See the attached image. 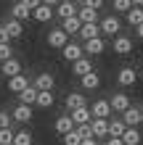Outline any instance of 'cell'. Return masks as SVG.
Masks as SVG:
<instances>
[{"instance_id": "obj_24", "label": "cell", "mask_w": 143, "mask_h": 145, "mask_svg": "<svg viewBox=\"0 0 143 145\" xmlns=\"http://www.w3.org/2000/svg\"><path fill=\"white\" fill-rule=\"evenodd\" d=\"M80 82H82V90H98V87H101V76H98V71L85 74Z\"/></svg>"}, {"instance_id": "obj_29", "label": "cell", "mask_w": 143, "mask_h": 145, "mask_svg": "<svg viewBox=\"0 0 143 145\" xmlns=\"http://www.w3.org/2000/svg\"><path fill=\"white\" fill-rule=\"evenodd\" d=\"M127 24H132V27H140L143 24V8H138V5H132V11L127 13Z\"/></svg>"}, {"instance_id": "obj_27", "label": "cell", "mask_w": 143, "mask_h": 145, "mask_svg": "<svg viewBox=\"0 0 143 145\" xmlns=\"http://www.w3.org/2000/svg\"><path fill=\"white\" fill-rule=\"evenodd\" d=\"M19 103H21V106H29V108H32V106L37 103V90H35V87H27V90H24L21 95H19Z\"/></svg>"}, {"instance_id": "obj_1", "label": "cell", "mask_w": 143, "mask_h": 145, "mask_svg": "<svg viewBox=\"0 0 143 145\" xmlns=\"http://www.w3.org/2000/svg\"><path fill=\"white\" fill-rule=\"evenodd\" d=\"M37 5H40L37 0H21V3H13V8H11V19H16V21L29 19L32 11H35Z\"/></svg>"}, {"instance_id": "obj_13", "label": "cell", "mask_w": 143, "mask_h": 145, "mask_svg": "<svg viewBox=\"0 0 143 145\" xmlns=\"http://www.w3.org/2000/svg\"><path fill=\"white\" fill-rule=\"evenodd\" d=\"M109 106H111V111H119V114H125V111L130 108V100H127V95H125V92H114L111 100H109Z\"/></svg>"}, {"instance_id": "obj_19", "label": "cell", "mask_w": 143, "mask_h": 145, "mask_svg": "<svg viewBox=\"0 0 143 145\" xmlns=\"http://www.w3.org/2000/svg\"><path fill=\"white\" fill-rule=\"evenodd\" d=\"M72 71H74V74H77L80 79H82V76H85V74L96 71V69H93V61H90V58H80L77 63H72Z\"/></svg>"}, {"instance_id": "obj_9", "label": "cell", "mask_w": 143, "mask_h": 145, "mask_svg": "<svg viewBox=\"0 0 143 145\" xmlns=\"http://www.w3.org/2000/svg\"><path fill=\"white\" fill-rule=\"evenodd\" d=\"M90 114H93V119H109V114H111V106H109V100L98 98L93 106H90Z\"/></svg>"}, {"instance_id": "obj_2", "label": "cell", "mask_w": 143, "mask_h": 145, "mask_svg": "<svg viewBox=\"0 0 143 145\" xmlns=\"http://www.w3.org/2000/svg\"><path fill=\"white\" fill-rule=\"evenodd\" d=\"M48 45L50 48H56V50H64L66 45H69V35L58 27V29H50L48 32Z\"/></svg>"}, {"instance_id": "obj_41", "label": "cell", "mask_w": 143, "mask_h": 145, "mask_svg": "<svg viewBox=\"0 0 143 145\" xmlns=\"http://www.w3.org/2000/svg\"><path fill=\"white\" fill-rule=\"evenodd\" d=\"M80 145H98V142H96V137H90V140H82Z\"/></svg>"}, {"instance_id": "obj_31", "label": "cell", "mask_w": 143, "mask_h": 145, "mask_svg": "<svg viewBox=\"0 0 143 145\" xmlns=\"http://www.w3.org/2000/svg\"><path fill=\"white\" fill-rule=\"evenodd\" d=\"M13 145H32V132L29 129H19L13 135Z\"/></svg>"}, {"instance_id": "obj_21", "label": "cell", "mask_w": 143, "mask_h": 145, "mask_svg": "<svg viewBox=\"0 0 143 145\" xmlns=\"http://www.w3.org/2000/svg\"><path fill=\"white\" fill-rule=\"evenodd\" d=\"M66 108H69V114L77 111V108H85V95L82 92H69L66 95Z\"/></svg>"}, {"instance_id": "obj_32", "label": "cell", "mask_w": 143, "mask_h": 145, "mask_svg": "<svg viewBox=\"0 0 143 145\" xmlns=\"http://www.w3.org/2000/svg\"><path fill=\"white\" fill-rule=\"evenodd\" d=\"M53 92H37V103L35 106H40V108H50V106H53Z\"/></svg>"}, {"instance_id": "obj_28", "label": "cell", "mask_w": 143, "mask_h": 145, "mask_svg": "<svg viewBox=\"0 0 143 145\" xmlns=\"http://www.w3.org/2000/svg\"><path fill=\"white\" fill-rule=\"evenodd\" d=\"M125 129H127V127H125L122 119H111V121H109V137H122Z\"/></svg>"}, {"instance_id": "obj_23", "label": "cell", "mask_w": 143, "mask_h": 145, "mask_svg": "<svg viewBox=\"0 0 143 145\" xmlns=\"http://www.w3.org/2000/svg\"><path fill=\"white\" fill-rule=\"evenodd\" d=\"M80 37L85 40V42L96 40V37H101V27H98V24H82V29H80Z\"/></svg>"}, {"instance_id": "obj_3", "label": "cell", "mask_w": 143, "mask_h": 145, "mask_svg": "<svg viewBox=\"0 0 143 145\" xmlns=\"http://www.w3.org/2000/svg\"><path fill=\"white\" fill-rule=\"evenodd\" d=\"M32 87H35L37 92H53V87H56V79H53V74L43 71V74H37V76H35Z\"/></svg>"}, {"instance_id": "obj_8", "label": "cell", "mask_w": 143, "mask_h": 145, "mask_svg": "<svg viewBox=\"0 0 143 145\" xmlns=\"http://www.w3.org/2000/svg\"><path fill=\"white\" fill-rule=\"evenodd\" d=\"M122 121H125V127H127V129H138V124H140V108L130 106V108L122 114Z\"/></svg>"}, {"instance_id": "obj_7", "label": "cell", "mask_w": 143, "mask_h": 145, "mask_svg": "<svg viewBox=\"0 0 143 145\" xmlns=\"http://www.w3.org/2000/svg\"><path fill=\"white\" fill-rule=\"evenodd\" d=\"M53 13H56V8L50 5V3H40L35 11H32V19H35V21H40V24H45V21H50V19H53Z\"/></svg>"}, {"instance_id": "obj_39", "label": "cell", "mask_w": 143, "mask_h": 145, "mask_svg": "<svg viewBox=\"0 0 143 145\" xmlns=\"http://www.w3.org/2000/svg\"><path fill=\"white\" fill-rule=\"evenodd\" d=\"M82 5H85V8H93V11H98L103 3H101V0H88V3H82Z\"/></svg>"}, {"instance_id": "obj_17", "label": "cell", "mask_w": 143, "mask_h": 145, "mask_svg": "<svg viewBox=\"0 0 143 145\" xmlns=\"http://www.w3.org/2000/svg\"><path fill=\"white\" fill-rule=\"evenodd\" d=\"M90 132H93V137H109V119H93Z\"/></svg>"}, {"instance_id": "obj_10", "label": "cell", "mask_w": 143, "mask_h": 145, "mask_svg": "<svg viewBox=\"0 0 143 145\" xmlns=\"http://www.w3.org/2000/svg\"><path fill=\"white\" fill-rule=\"evenodd\" d=\"M77 11H80V8L74 5L72 0H64V3H58V5H56V16H61V21L72 19V16H77Z\"/></svg>"}, {"instance_id": "obj_16", "label": "cell", "mask_w": 143, "mask_h": 145, "mask_svg": "<svg viewBox=\"0 0 143 145\" xmlns=\"http://www.w3.org/2000/svg\"><path fill=\"white\" fill-rule=\"evenodd\" d=\"M32 116H35V114H32V108L29 106H16L13 108V114H11V119H13V121H19V124H27V121H32Z\"/></svg>"}, {"instance_id": "obj_25", "label": "cell", "mask_w": 143, "mask_h": 145, "mask_svg": "<svg viewBox=\"0 0 143 145\" xmlns=\"http://www.w3.org/2000/svg\"><path fill=\"white\" fill-rule=\"evenodd\" d=\"M61 29L66 32V35H80V29H82V24H80V19L77 16H72V19H66V21H61Z\"/></svg>"}, {"instance_id": "obj_34", "label": "cell", "mask_w": 143, "mask_h": 145, "mask_svg": "<svg viewBox=\"0 0 143 145\" xmlns=\"http://www.w3.org/2000/svg\"><path fill=\"white\" fill-rule=\"evenodd\" d=\"M13 129H0V145H13Z\"/></svg>"}, {"instance_id": "obj_18", "label": "cell", "mask_w": 143, "mask_h": 145, "mask_svg": "<svg viewBox=\"0 0 143 145\" xmlns=\"http://www.w3.org/2000/svg\"><path fill=\"white\" fill-rule=\"evenodd\" d=\"M0 74H5L8 79H13V76H19V74H21V63L16 61V58H11V61L0 63Z\"/></svg>"}, {"instance_id": "obj_4", "label": "cell", "mask_w": 143, "mask_h": 145, "mask_svg": "<svg viewBox=\"0 0 143 145\" xmlns=\"http://www.w3.org/2000/svg\"><path fill=\"white\" fill-rule=\"evenodd\" d=\"M98 27H101V32L106 37H119V19L117 16H103Z\"/></svg>"}, {"instance_id": "obj_6", "label": "cell", "mask_w": 143, "mask_h": 145, "mask_svg": "<svg viewBox=\"0 0 143 145\" xmlns=\"http://www.w3.org/2000/svg\"><path fill=\"white\" fill-rule=\"evenodd\" d=\"M117 82H119L122 87H132V84L138 82V71L132 69V66H125V69L117 71Z\"/></svg>"}, {"instance_id": "obj_40", "label": "cell", "mask_w": 143, "mask_h": 145, "mask_svg": "<svg viewBox=\"0 0 143 145\" xmlns=\"http://www.w3.org/2000/svg\"><path fill=\"white\" fill-rule=\"evenodd\" d=\"M106 145H125L122 137H106Z\"/></svg>"}, {"instance_id": "obj_5", "label": "cell", "mask_w": 143, "mask_h": 145, "mask_svg": "<svg viewBox=\"0 0 143 145\" xmlns=\"http://www.w3.org/2000/svg\"><path fill=\"white\" fill-rule=\"evenodd\" d=\"M61 56H64V61L77 63L80 58H85V48H82V45H77V42H69V45L61 50Z\"/></svg>"}, {"instance_id": "obj_33", "label": "cell", "mask_w": 143, "mask_h": 145, "mask_svg": "<svg viewBox=\"0 0 143 145\" xmlns=\"http://www.w3.org/2000/svg\"><path fill=\"white\" fill-rule=\"evenodd\" d=\"M114 11L117 13H130L132 11V3H130V0H114Z\"/></svg>"}, {"instance_id": "obj_11", "label": "cell", "mask_w": 143, "mask_h": 145, "mask_svg": "<svg viewBox=\"0 0 143 145\" xmlns=\"http://www.w3.org/2000/svg\"><path fill=\"white\" fill-rule=\"evenodd\" d=\"M27 87H32V82L27 79L24 74H19V76H13V79H8V90L11 92H16V95H21Z\"/></svg>"}, {"instance_id": "obj_12", "label": "cell", "mask_w": 143, "mask_h": 145, "mask_svg": "<svg viewBox=\"0 0 143 145\" xmlns=\"http://www.w3.org/2000/svg\"><path fill=\"white\" fill-rule=\"evenodd\" d=\"M72 121H74V127H82V124H90L93 121V114H90V108L85 106V108H77V111H72Z\"/></svg>"}, {"instance_id": "obj_42", "label": "cell", "mask_w": 143, "mask_h": 145, "mask_svg": "<svg viewBox=\"0 0 143 145\" xmlns=\"http://www.w3.org/2000/svg\"><path fill=\"white\" fill-rule=\"evenodd\" d=\"M135 35H138V37L143 40V24H140V27H138V29H135Z\"/></svg>"}, {"instance_id": "obj_35", "label": "cell", "mask_w": 143, "mask_h": 145, "mask_svg": "<svg viewBox=\"0 0 143 145\" xmlns=\"http://www.w3.org/2000/svg\"><path fill=\"white\" fill-rule=\"evenodd\" d=\"M11 58H13V48L11 45H0V63L11 61Z\"/></svg>"}, {"instance_id": "obj_30", "label": "cell", "mask_w": 143, "mask_h": 145, "mask_svg": "<svg viewBox=\"0 0 143 145\" xmlns=\"http://www.w3.org/2000/svg\"><path fill=\"white\" fill-rule=\"evenodd\" d=\"M122 142H125V145H140V132H138V129H125Z\"/></svg>"}, {"instance_id": "obj_36", "label": "cell", "mask_w": 143, "mask_h": 145, "mask_svg": "<svg viewBox=\"0 0 143 145\" xmlns=\"http://www.w3.org/2000/svg\"><path fill=\"white\" fill-rule=\"evenodd\" d=\"M80 142H82V137L77 135V129L69 132V135H64V145H80Z\"/></svg>"}, {"instance_id": "obj_38", "label": "cell", "mask_w": 143, "mask_h": 145, "mask_svg": "<svg viewBox=\"0 0 143 145\" xmlns=\"http://www.w3.org/2000/svg\"><path fill=\"white\" fill-rule=\"evenodd\" d=\"M0 45H11V37H8V32L0 27Z\"/></svg>"}, {"instance_id": "obj_14", "label": "cell", "mask_w": 143, "mask_h": 145, "mask_svg": "<svg viewBox=\"0 0 143 145\" xmlns=\"http://www.w3.org/2000/svg\"><path fill=\"white\" fill-rule=\"evenodd\" d=\"M53 127H56V132L61 135V137H64V135H69V132H74V121H72V116H69V114L58 116Z\"/></svg>"}, {"instance_id": "obj_37", "label": "cell", "mask_w": 143, "mask_h": 145, "mask_svg": "<svg viewBox=\"0 0 143 145\" xmlns=\"http://www.w3.org/2000/svg\"><path fill=\"white\" fill-rule=\"evenodd\" d=\"M11 114H8V111H0V129H11Z\"/></svg>"}, {"instance_id": "obj_22", "label": "cell", "mask_w": 143, "mask_h": 145, "mask_svg": "<svg viewBox=\"0 0 143 145\" xmlns=\"http://www.w3.org/2000/svg\"><path fill=\"white\" fill-rule=\"evenodd\" d=\"M3 29L8 32V37H11V40H16V37H21V35H24L21 21H16V19H8V21L3 24Z\"/></svg>"}, {"instance_id": "obj_43", "label": "cell", "mask_w": 143, "mask_h": 145, "mask_svg": "<svg viewBox=\"0 0 143 145\" xmlns=\"http://www.w3.org/2000/svg\"><path fill=\"white\" fill-rule=\"evenodd\" d=\"M140 124H143V108H140Z\"/></svg>"}, {"instance_id": "obj_26", "label": "cell", "mask_w": 143, "mask_h": 145, "mask_svg": "<svg viewBox=\"0 0 143 145\" xmlns=\"http://www.w3.org/2000/svg\"><path fill=\"white\" fill-rule=\"evenodd\" d=\"M103 50H106V42L101 40V37H96V40L85 42V53H90V56H101Z\"/></svg>"}, {"instance_id": "obj_20", "label": "cell", "mask_w": 143, "mask_h": 145, "mask_svg": "<svg viewBox=\"0 0 143 145\" xmlns=\"http://www.w3.org/2000/svg\"><path fill=\"white\" fill-rule=\"evenodd\" d=\"M77 19H80V24H98V11H93V8H85V5H80V11H77Z\"/></svg>"}, {"instance_id": "obj_15", "label": "cell", "mask_w": 143, "mask_h": 145, "mask_svg": "<svg viewBox=\"0 0 143 145\" xmlns=\"http://www.w3.org/2000/svg\"><path fill=\"white\" fill-rule=\"evenodd\" d=\"M114 53H119V56H127V53H132V40H130L127 35L114 37Z\"/></svg>"}]
</instances>
